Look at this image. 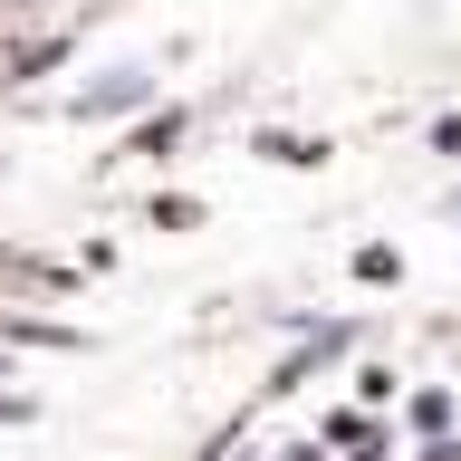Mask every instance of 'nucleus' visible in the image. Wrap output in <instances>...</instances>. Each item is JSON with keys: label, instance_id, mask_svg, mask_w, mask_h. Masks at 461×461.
<instances>
[{"label": "nucleus", "instance_id": "obj_1", "mask_svg": "<svg viewBox=\"0 0 461 461\" xmlns=\"http://www.w3.org/2000/svg\"><path fill=\"white\" fill-rule=\"evenodd\" d=\"M154 96V68H106V77L77 96V115H125V106H144Z\"/></svg>", "mask_w": 461, "mask_h": 461}, {"label": "nucleus", "instance_id": "obj_2", "mask_svg": "<svg viewBox=\"0 0 461 461\" xmlns=\"http://www.w3.org/2000/svg\"><path fill=\"white\" fill-rule=\"evenodd\" d=\"M452 212H461V193H452Z\"/></svg>", "mask_w": 461, "mask_h": 461}]
</instances>
